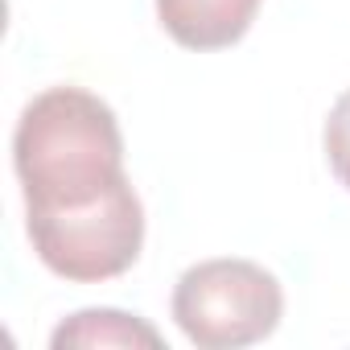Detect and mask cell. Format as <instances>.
I'll list each match as a JSON object with an SVG mask.
<instances>
[{
	"label": "cell",
	"mask_w": 350,
	"mask_h": 350,
	"mask_svg": "<svg viewBox=\"0 0 350 350\" xmlns=\"http://www.w3.org/2000/svg\"><path fill=\"white\" fill-rule=\"evenodd\" d=\"M325 161L334 178L350 190V91H342L325 116Z\"/></svg>",
	"instance_id": "cell-6"
},
{
	"label": "cell",
	"mask_w": 350,
	"mask_h": 350,
	"mask_svg": "<svg viewBox=\"0 0 350 350\" xmlns=\"http://www.w3.org/2000/svg\"><path fill=\"white\" fill-rule=\"evenodd\" d=\"M50 346L54 350H66V346H152L157 350L161 334L144 317L124 309H83L54 329Z\"/></svg>",
	"instance_id": "cell-5"
},
{
	"label": "cell",
	"mask_w": 350,
	"mask_h": 350,
	"mask_svg": "<svg viewBox=\"0 0 350 350\" xmlns=\"http://www.w3.org/2000/svg\"><path fill=\"white\" fill-rule=\"evenodd\" d=\"M13 165L25 215L79 211L128 182L116 111L83 87L33 95L13 132Z\"/></svg>",
	"instance_id": "cell-1"
},
{
	"label": "cell",
	"mask_w": 350,
	"mask_h": 350,
	"mask_svg": "<svg viewBox=\"0 0 350 350\" xmlns=\"http://www.w3.org/2000/svg\"><path fill=\"white\" fill-rule=\"evenodd\" d=\"M25 231L38 260L54 276L75 284H99L136 264L144 243V206L132 182H124L91 206L25 215Z\"/></svg>",
	"instance_id": "cell-3"
},
{
	"label": "cell",
	"mask_w": 350,
	"mask_h": 350,
	"mask_svg": "<svg viewBox=\"0 0 350 350\" xmlns=\"http://www.w3.org/2000/svg\"><path fill=\"white\" fill-rule=\"evenodd\" d=\"M284 313L280 280L252 260H202L173 288V321L198 350L264 342Z\"/></svg>",
	"instance_id": "cell-2"
},
{
	"label": "cell",
	"mask_w": 350,
	"mask_h": 350,
	"mask_svg": "<svg viewBox=\"0 0 350 350\" xmlns=\"http://www.w3.org/2000/svg\"><path fill=\"white\" fill-rule=\"evenodd\" d=\"M260 13V0H157L165 33L186 50L235 46Z\"/></svg>",
	"instance_id": "cell-4"
}]
</instances>
